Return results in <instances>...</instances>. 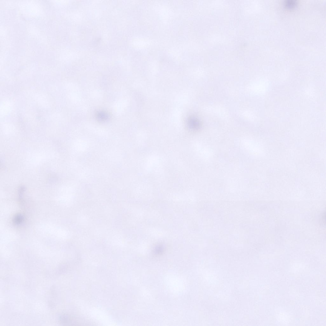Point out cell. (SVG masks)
Segmentation results:
<instances>
[{
	"mask_svg": "<svg viewBox=\"0 0 326 326\" xmlns=\"http://www.w3.org/2000/svg\"><path fill=\"white\" fill-rule=\"evenodd\" d=\"M284 3V5L286 7L291 8H293L296 5L297 2L295 0H287L285 1Z\"/></svg>",
	"mask_w": 326,
	"mask_h": 326,
	"instance_id": "1",
	"label": "cell"
}]
</instances>
